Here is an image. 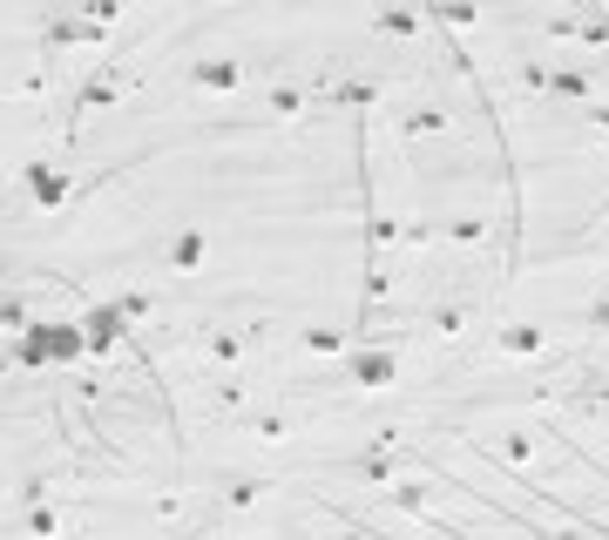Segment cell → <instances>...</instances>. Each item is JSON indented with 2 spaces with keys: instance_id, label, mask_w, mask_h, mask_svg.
I'll use <instances>...</instances> for the list:
<instances>
[{
  "instance_id": "1",
  "label": "cell",
  "mask_w": 609,
  "mask_h": 540,
  "mask_svg": "<svg viewBox=\"0 0 609 540\" xmlns=\"http://www.w3.org/2000/svg\"><path fill=\"white\" fill-rule=\"evenodd\" d=\"M82 352H88L82 317H27L21 338H14V365H21V372H41V365H75Z\"/></svg>"
},
{
  "instance_id": "2",
  "label": "cell",
  "mask_w": 609,
  "mask_h": 540,
  "mask_svg": "<svg viewBox=\"0 0 609 540\" xmlns=\"http://www.w3.org/2000/svg\"><path fill=\"white\" fill-rule=\"evenodd\" d=\"M129 304H122V298H109V304H88L82 311V331H88V352H109V344L122 338V331H129Z\"/></svg>"
},
{
  "instance_id": "3",
  "label": "cell",
  "mask_w": 609,
  "mask_h": 540,
  "mask_svg": "<svg viewBox=\"0 0 609 540\" xmlns=\"http://www.w3.org/2000/svg\"><path fill=\"white\" fill-rule=\"evenodd\" d=\"M21 183H27V197H35L41 210H61V203H69V169H54V163H27Z\"/></svg>"
},
{
  "instance_id": "4",
  "label": "cell",
  "mask_w": 609,
  "mask_h": 540,
  "mask_svg": "<svg viewBox=\"0 0 609 540\" xmlns=\"http://www.w3.org/2000/svg\"><path fill=\"white\" fill-rule=\"evenodd\" d=\"M346 372H352V386H365V392H373V386H393V352H359Z\"/></svg>"
},
{
  "instance_id": "5",
  "label": "cell",
  "mask_w": 609,
  "mask_h": 540,
  "mask_svg": "<svg viewBox=\"0 0 609 540\" xmlns=\"http://www.w3.org/2000/svg\"><path fill=\"white\" fill-rule=\"evenodd\" d=\"M190 81H197V88H237V61L203 54V61H190Z\"/></svg>"
},
{
  "instance_id": "6",
  "label": "cell",
  "mask_w": 609,
  "mask_h": 540,
  "mask_svg": "<svg viewBox=\"0 0 609 540\" xmlns=\"http://www.w3.org/2000/svg\"><path fill=\"white\" fill-rule=\"evenodd\" d=\"M203 264V230H176L170 237V271H197Z\"/></svg>"
},
{
  "instance_id": "7",
  "label": "cell",
  "mask_w": 609,
  "mask_h": 540,
  "mask_svg": "<svg viewBox=\"0 0 609 540\" xmlns=\"http://www.w3.org/2000/svg\"><path fill=\"white\" fill-rule=\"evenodd\" d=\"M501 352H522V359L542 352V331L535 325H501Z\"/></svg>"
},
{
  "instance_id": "8",
  "label": "cell",
  "mask_w": 609,
  "mask_h": 540,
  "mask_svg": "<svg viewBox=\"0 0 609 540\" xmlns=\"http://www.w3.org/2000/svg\"><path fill=\"white\" fill-rule=\"evenodd\" d=\"M115 88H122V75H115V68H102L96 81H88V88H82V102H109V95H115Z\"/></svg>"
},
{
  "instance_id": "9",
  "label": "cell",
  "mask_w": 609,
  "mask_h": 540,
  "mask_svg": "<svg viewBox=\"0 0 609 540\" xmlns=\"http://www.w3.org/2000/svg\"><path fill=\"white\" fill-rule=\"evenodd\" d=\"M583 88H589V81H583V75H569V68H562V75H556V95H569V102H583Z\"/></svg>"
},
{
  "instance_id": "10",
  "label": "cell",
  "mask_w": 609,
  "mask_h": 540,
  "mask_svg": "<svg viewBox=\"0 0 609 540\" xmlns=\"http://www.w3.org/2000/svg\"><path fill=\"white\" fill-rule=\"evenodd\" d=\"M589 325H602V331H609V298H596V304H589Z\"/></svg>"
},
{
  "instance_id": "11",
  "label": "cell",
  "mask_w": 609,
  "mask_h": 540,
  "mask_svg": "<svg viewBox=\"0 0 609 540\" xmlns=\"http://www.w3.org/2000/svg\"><path fill=\"white\" fill-rule=\"evenodd\" d=\"M0 284H8V258H0Z\"/></svg>"
}]
</instances>
